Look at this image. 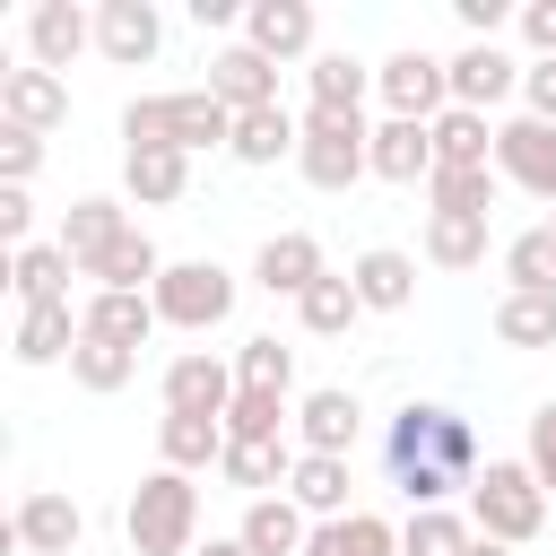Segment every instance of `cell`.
I'll use <instances>...</instances> for the list:
<instances>
[{"mask_svg":"<svg viewBox=\"0 0 556 556\" xmlns=\"http://www.w3.org/2000/svg\"><path fill=\"white\" fill-rule=\"evenodd\" d=\"M469 547H478V530H469L452 504H443V513H408V521H400V556H469Z\"/></svg>","mask_w":556,"mask_h":556,"instance_id":"obj_40","label":"cell"},{"mask_svg":"<svg viewBox=\"0 0 556 556\" xmlns=\"http://www.w3.org/2000/svg\"><path fill=\"white\" fill-rule=\"evenodd\" d=\"M426 261H434V269H478V261H486V217L426 208Z\"/></svg>","mask_w":556,"mask_h":556,"instance_id":"obj_36","label":"cell"},{"mask_svg":"<svg viewBox=\"0 0 556 556\" xmlns=\"http://www.w3.org/2000/svg\"><path fill=\"white\" fill-rule=\"evenodd\" d=\"M469 556H513V547H504V539H478V547H469Z\"/></svg>","mask_w":556,"mask_h":556,"instance_id":"obj_51","label":"cell"},{"mask_svg":"<svg viewBox=\"0 0 556 556\" xmlns=\"http://www.w3.org/2000/svg\"><path fill=\"white\" fill-rule=\"evenodd\" d=\"M9 348H17V365H70V348H78V313H70V304H17Z\"/></svg>","mask_w":556,"mask_h":556,"instance_id":"obj_25","label":"cell"},{"mask_svg":"<svg viewBox=\"0 0 556 556\" xmlns=\"http://www.w3.org/2000/svg\"><path fill=\"white\" fill-rule=\"evenodd\" d=\"M156 391H165V417H217L226 426V408H235V365H217L208 348H182L165 374H156Z\"/></svg>","mask_w":556,"mask_h":556,"instance_id":"obj_9","label":"cell"},{"mask_svg":"<svg viewBox=\"0 0 556 556\" xmlns=\"http://www.w3.org/2000/svg\"><path fill=\"white\" fill-rule=\"evenodd\" d=\"M0 122H9V130H35V139L61 130V122H70V78H52V70H35V61H26V70H0Z\"/></svg>","mask_w":556,"mask_h":556,"instance_id":"obj_14","label":"cell"},{"mask_svg":"<svg viewBox=\"0 0 556 556\" xmlns=\"http://www.w3.org/2000/svg\"><path fill=\"white\" fill-rule=\"evenodd\" d=\"M156 460L182 469V478L191 469H217L226 460V426L217 417H156Z\"/></svg>","mask_w":556,"mask_h":556,"instance_id":"obj_28","label":"cell"},{"mask_svg":"<svg viewBox=\"0 0 556 556\" xmlns=\"http://www.w3.org/2000/svg\"><path fill=\"white\" fill-rule=\"evenodd\" d=\"M217 478H226V486H243V495L261 504V495H287V478H295V452H287V443H226Z\"/></svg>","mask_w":556,"mask_h":556,"instance_id":"obj_29","label":"cell"},{"mask_svg":"<svg viewBox=\"0 0 556 556\" xmlns=\"http://www.w3.org/2000/svg\"><path fill=\"white\" fill-rule=\"evenodd\" d=\"M35 165H43V139L0 122V182H17V191H26V182H35Z\"/></svg>","mask_w":556,"mask_h":556,"instance_id":"obj_44","label":"cell"},{"mask_svg":"<svg viewBox=\"0 0 556 556\" xmlns=\"http://www.w3.org/2000/svg\"><path fill=\"white\" fill-rule=\"evenodd\" d=\"M122 530H130V556H191V547H200V486L156 460V469L130 486Z\"/></svg>","mask_w":556,"mask_h":556,"instance_id":"obj_3","label":"cell"},{"mask_svg":"<svg viewBox=\"0 0 556 556\" xmlns=\"http://www.w3.org/2000/svg\"><path fill=\"white\" fill-rule=\"evenodd\" d=\"M382 469H391V486L408 495V513H443L460 486H478V434H469L460 408L408 400V408L382 426Z\"/></svg>","mask_w":556,"mask_h":556,"instance_id":"obj_1","label":"cell"},{"mask_svg":"<svg viewBox=\"0 0 556 556\" xmlns=\"http://www.w3.org/2000/svg\"><path fill=\"white\" fill-rule=\"evenodd\" d=\"M495 191H504V174L495 165H434V182H426V200L434 208H452V217H495Z\"/></svg>","mask_w":556,"mask_h":556,"instance_id":"obj_35","label":"cell"},{"mask_svg":"<svg viewBox=\"0 0 556 556\" xmlns=\"http://www.w3.org/2000/svg\"><path fill=\"white\" fill-rule=\"evenodd\" d=\"M434 165H495V122L486 113H469V104H452V113H434Z\"/></svg>","mask_w":556,"mask_h":556,"instance_id":"obj_34","label":"cell"},{"mask_svg":"<svg viewBox=\"0 0 556 556\" xmlns=\"http://www.w3.org/2000/svg\"><path fill=\"white\" fill-rule=\"evenodd\" d=\"M348 278H356V304H365V313H408V304H417V261H408V252H391V243L356 252V261H348Z\"/></svg>","mask_w":556,"mask_h":556,"instance_id":"obj_21","label":"cell"},{"mask_svg":"<svg viewBox=\"0 0 556 556\" xmlns=\"http://www.w3.org/2000/svg\"><path fill=\"white\" fill-rule=\"evenodd\" d=\"M235 382H243V391H278V400H287V391H295V348H287L278 330L243 339V348H235Z\"/></svg>","mask_w":556,"mask_h":556,"instance_id":"obj_38","label":"cell"},{"mask_svg":"<svg viewBox=\"0 0 556 556\" xmlns=\"http://www.w3.org/2000/svg\"><path fill=\"white\" fill-rule=\"evenodd\" d=\"M495 339L504 348H556V295H504L495 304Z\"/></svg>","mask_w":556,"mask_h":556,"instance_id":"obj_41","label":"cell"},{"mask_svg":"<svg viewBox=\"0 0 556 556\" xmlns=\"http://www.w3.org/2000/svg\"><path fill=\"white\" fill-rule=\"evenodd\" d=\"M122 139L130 148H235V113L208 96V87H174V96H130L122 104Z\"/></svg>","mask_w":556,"mask_h":556,"instance_id":"obj_2","label":"cell"},{"mask_svg":"<svg viewBox=\"0 0 556 556\" xmlns=\"http://www.w3.org/2000/svg\"><path fill=\"white\" fill-rule=\"evenodd\" d=\"M243 43L261 61H304L313 52V0H252L243 9Z\"/></svg>","mask_w":556,"mask_h":556,"instance_id":"obj_19","label":"cell"},{"mask_svg":"<svg viewBox=\"0 0 556 556\" xmlns=\"http://www.w3.org/2000/svg\"><path fill=\"white\" fill-rule=\"evenodd\" d=\"M235 539H243L252 556H304V539H313V513H304L295 495H261V504H243Z\"/></svg>","mask_w":556,"mask_h":556,"instance_id":"obj_22","label":"cell"},{"mask_svg":"<svg viewBox=\"0 0 556 556\" xmlns=\"http://www.w3.org/2000/svg\"><path fill=\"white\" fill-rule=\"evenodd\" d=\"M521 70H530V61H513L504 43H460V52H452V104L495 113L504 96H521Z\"/></svg>","mask_w":556,"mask_h":556,"instance_id":"obj_13","label":"cell"},{"mask_svg":"<svg viewBox=\"0 0 556 556\" xmlns=\"http://www.w3.org/2000/svg\"><path fill=\"white\" fill-rule=\"evenodd\" d=\"M78 539H87V504L78 495H61V486H26L17 495L9 547H26V556H78Z\"/></svg>","mask_w":556,"mask_h":556,"instance_id":"obj_8","label":"cell"},{"mask_svg":"<svg viewBox=\"0 0 556 556\" xmlns=\"http://www.w3.org/2000/svg\"><path fill=\"white\" fill-rule=\"evenodd\" d=\"M521 460H530V478L556 495V400H539V408H530V443H521Z\"/></svg>","mask_w":556,"mask_h":556,"instance_id":"obj_43","label":"cell"},{"mask_svg":"<svg viewBox=\"0 0 556 556\" xmlns=\"http://www.w3.org/2000/svg\"><path fill=\"white\" fill-rule=\"evenodd\" d=\"M295 174H304L313 191H356V182L374 174V122H365V113H304Z\"/></svg>","mask_w":556,"mask_h":556,"instance_id":"obj_5","label":"cell"},{"mask_svg":"<svg viewBox=\"0 0 556 556\" xmlns=\"http://www.w3.org/2000/svg\"><path fill=\"white\" fill-rule=\"evenodd\" d=\"M122 235H130V208H122V200H104V191H87V200H70V217H61V235H52V243L70 252V269H78V278H96V269H104V252H113Z\"/></svg>","mask_w":556,"mask_h":556,"instance_id":"obj_12","label":"cell"},{"mask_svg":"<svg viewBox=\"0 0 556 556\" xmlns=\"http://www.w3.org/2000/svg\"><path fill=\"white\" fill-rule=\"evenodd\" d=\"M374 96L400 122H434V113H452V61H434L426 43H400L391 61H374Z\"/></svg>","mask_w":556,"mask_h":556,"instance_id":"obj_7","label":"cell"},{"mask_svg":"<svg viewBox=\"0 0 556 556\" xmlns=\"http://www.w3.org/2000/svg\"><path fill=\"white\" fill-rule=\"evenodd\" d=\"M495 174L513 191H530V200L556 208V122H530V113L495 122Z\"/></svg>","mask_w":556,"mask_h":556,"instance_id":"obj_10","label":"cell"},{"mask_svg":"<svg viewBox=\"0 0 556 556\" xmlns=\"http://www.w3.org/2000/svg\"><path fill=\"white\" fill-rule=\"evenodd\" d=\"M191 556H252V547H243V539H200Z\"/></svg>","mask_w":556,"mask_h":556,"instance_id":"obj_50","label":"cell"},{"mask_svg":"<svg viewBox=\"0 0 556 556\" xmlns=\"http://www.w3.org/2000/svg\"><path fill=\"white\" fill-rule=\"evenodd\" d=\"M304 148V122L287 113V104H261V113H235V165H278V156H295Z\"/></svg>","mask_w":556,"mask_h":556,"instance_id":"obj_26","label":"cell"},{"mask_svg":"<svg viewBox=\"0 0 556 556\" xmlns=\"http://www.w3.org/2000/svg\"><path fill=\"white\" fill-rule=\"evenodd\" d=\"M547 235H556V208H547Z\"/></svg>","mask_w":556,"mask_h":556,"instance_id":"obj_52","label":"cell"},{"mask_svg":"<svg viewBox=\"0 0 556 556\" xmlns=\"http://www.w3.org/2000/svg\"><path fill=\"white\" fill-rule=\"evenodd\" d=\"M513 26H521V43H530V61H556V0H530Z\"/></svg>","mask_w":556,"mask_h":556,"instance_id":"obj_47","label":"cell"},{"mask_svg":"<svg viewBox=\"0 0 556 556\" xmlns=\"http://www.w3.org/2000/svg\"><path fill=\"white\" fill-rule=\"evenodd\" d=\"M139 374V348H113V339H87L78 330V348H70V382L78 391H122Z\"/></svg>","mask_w":556,"mask_h":556,"instance_id":"obj_39","label":"cell"},{"mask_svg":"<svg viewBox=\"0 0 556 556\" xmlns=\"http://www.w3.org/2000/svg\"><path fill=\"white\" fill-rule=\"evenodd\" d=\"M226 443H287V400H278V391H235Z\"/></svg>","mask_w":556,"mask_h":556,"instance_id":"obj_42","label":"cell"},{"mask_svg":"<svg viewBox=\"0 0 556 556\" xmlns=\"http://www.w3.org/2000/svg\"><path fill=\"white\" fill-rule=\"evenodd\" d=\"M356 434H365V400H356V391L321 382V391L295 400V452H330V460H348Z\"/></svg>","mask_w":556,"mask_h":556,"instance_id":"obj_11","label":"cell"},{"mask_svg":"<svg viewBox=\"0 0 556 556\" xmlns=\"http://www.w3.org/2000/svg\"><path fill=\"white\" fill-rule=\"evenodd\" d=\"M304 556H400V530L382 513H348V521H313Z\"/></svg>","mask_w":556,"mask_h":556,"instance_id":"obj_33","label":"cell"},{"mask_svg":"<svg viewBox=\"0 0 556 556\" xmlns=\"http://www.w3.org/2000/svg\"><path fill=\"white\" fill-rule=\"evenodd\" d=\"M313 278H330V261H321V243H313L304 226H287V235H269V243L252 252V287H261V295H287V304H295Z\"/></svg>","mask_w":556,"mask_h":556,"instance_id":"obj_17","label":"cell"},{"mask_svg":"<svg viewBox=\"0 0 556 556\" xmlns=\"http://www.w3.org/2000/svg\"><path fill=\"white\" fill-rule=\"evenodd\" d=\"M356 313H365V304H356V278H348V269H330V278H313V287L295 295V321H304L313 339H348Z\"/></svg>","mask_w":556,"mask_h":556,"instance_id":"obj_32","label":"cell"},{"mask_svg":"<svg viewBox=\"0 0 556 556\" xmlns=\"http://www.w3.org/2000/svg\"><path fill=\"white\" fill-rule=\"evenodd\" d=\"M521 113L530 122H556V61H530L521 70Z\"/></svg>","mask_w":556,"mask_h":556,"instance_id":"obj_46","label":"cell"},{"mask_svg":"<svg viewBox=\"0 0 556 556\" xmlns=\"http://www.w3.org/2000/svg\"><path fill=\"white\" fill-rule=\"evenodd\" d=\"M208 96L226 113H261V104H278V61H261L252 43H226V52H208Z\"/></svg>","mask_w":556,"mask_h":556,"instance_id":"obj_18","label":"cell"},{"mask_svg":"<svg viewBox=\"0 0 556 556\" xmlns=\"http://www.w3.org/2000/svg\"><path fill=\"white\" fill-rule=\"evenodd\" d=\"M87 43H96V17H87L78 0H35V9H26V52H35V70L61 78Z\"/></svg>","mask_w":556,"mask_h":556,"instance_id":"obj_15","label":"cell"},{"mask_svg":"<svg viewBox=\"0 0 556 556\" xmlns=\"http://www.w3.org/2000/svg\"><path fill=\"white\" fill-rule=\"evenodd\" d=\"M191 17H200V26H243V9H235V0H191Z\"/></svg>","mask_w":556,"mask_h":556,"instance_id":"obj_49","label":"cell"},{"mask_svg":"<svg viewBox=\"0 0 556 556\" xmlns=\"http://www.w3.org/2000/svg\"><path fill=\"white\" fill-rule=\"evenodd\" d=\"M156 43H165V17H156V0H104V9H96V52H104L113 70H139V61H156Z\"/></svg>","mask_w":556,"mask_h":556,"instance_id":"obj_16","label":"cell"},{"mask_svg":"<svg viewBox=\"0 0 556 556\" xmlns=\"http://www.w3.org/2000/svg\"><path fill=\"white\" fill-rule=\"evenodd\" d=\"M504 295H556V235L547 226L504 243Z\"/></svg>","mask_w":556,"mask_h":556,"instance_id":"obj_37","label":"cell"},{"mask_svg":"<svg viewBox=\"0 0 556 556\" xmlns=\"http://www.w3.org/2000/svg\"><path fill=\"white\" fill-rule=\"evenodd\" d=\"M304 87H313V113H365V87H374V70H365L356 52H313Z\"/></svg>","mask_w":556,"mask_h":556,"instance_id":"obj_30","label":"cell"},{"mask_svg":"<svg viewBox=\"0 0 556 556\" xmlns=\"http://www.w3.org/2000/svg\"><path fill=\"white\" fill-rule=\"evenodd\" d=\"M235 269L226 261H165V278H156V321L165 330H217L226 313H235Z\"/></svg>","mask_w":556,"mask_h":556,"instance_id":"obj_6","label":"cell"},{"mask_svg":"<svg viewBox=\"0 0 556 556\" xmlns=\"http://www.w3.org/2000/svg\"><path fill=\"white\" fill-rule=\"evenodd\" d=\"M374 174H382V182H434V122L382 113V122H374Z\"/></svg>","mask_w":556,"mask_h":556,"instance_id":"obj_20","label":"cell"},{"mask_svg":"<svg viewBox=\"0 0 556 556\" xmlns=\"http://www.w3.org/2000/svg\"><path fill=\"white\" fill-rule=\"evenodd\" d=\"M469 530L478 539H504V547H530L547 530V486L530 478V460H486L478 486H469Z\"/></svg>","mask_w":556,"mask_h":556,"instance_id":"obj_4","label":"cell"},{"mask_svg":"<svg viewBox=\"0 0 556 556\" xmlns=\"http://www.w3.org/2000/svg\"><path fill=\"white\" fill-rule=\"evenodd\" d=\"M122 191L139 208H174L191 191V156L182 148H122Z\"/></svg>","mask_w":556,"mask_h":556,"instance_id":"obj_23","label":"cell"},{"mask_svg":"<svg viewBox=\"0 0 556 556\" xmlns=\"http://www.w3.org/2000/svg\"><path fill=\"white\" fill-rule=\"evenodd\" d=\"M70 252L61 243H26V252H9V287H17V304H70Z\"/></svg>","mask_w":556,"mask_h":556,"instance_id":"obj_31","label":"cell"},{"mask_svg":"<svg viewBox=\"0 0 556 556\" xmlns=\"http://www.w3.org/2000/svg\"><path fill=\"white\" fill-rule=\"evenodd\" d=\"M348 486H356V469H348V460H330V452H295L287 495H295L313 521H348Z\"/></svg>","mask_w":556,"mask_h":556,"instance_id":"obj_27","label":"cell"},{"mask_svg":"<svg viewBox=\"0 0 556 556\" xmlns=\"http://www.w3.org/2000/svg\"><path fill=\"white\" fill-rule=\"evenodd\" d=\"M513 9L504 0H460V26H469V43H495V26H504Z\"/></svg>","mask_w":556,"mask_h":556,"instance_id":"obj_48","label":"cell"},{"mask_svg":"<svg viewBox=\"0 0 556 556\" xmlns=\"http://www.w3.org/2000/svg\"><path fill=\"white\" fill-rule=\"evenodd\" d=\"M0 243H9V252L35 243V200H26L17 182H0Z\"/></svg>","mask_w":556,"mask_h":556,"instance_id":"obj_45","label":"cell"},{"mask_svg":"<svg viewBox=\"0 0 556 556\" xmlns=\"http://www.w3.org/2000/svg\"><path fill=\"white\" fill-rule=\"evenodd\" d=\"M78 330H87V339H113V348H148L156 295H113V287H96V295L78 304Z\"/></svg>","mask_w":556,"mask_h":556,"instance_id":"obj_24","label":"cell"}]
</instances>
